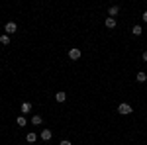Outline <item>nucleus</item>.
I'll list each match as a JSON object with an SVG mask.
<instances>
[{
  "label": "nucleus",
  "mask_w": 147,
  "mask_h": 145,
  "mask_svg": "<svg viewBox=\"0 0 147 145\" xmlns=\"http://www.w3.org/2000/svg\"><path fill=\"white\" fill-rule=\"evenodd\" d=\"M118 112H120L122 116H127V114H131V106H129V104H125V102H122V104L118 106Z\"/></svg>",
  "instance_id": "nucleus-1"
},
{
  "label": "nucleus",
  "mask_w": 147,
  "mask_h": 145,
  "mask_svg": "<svg viewBox=\"0 0 147 145\" xmlns=\"http://www.w3.org/2000/svg\"><path fill=\"white\" fill-rule=\"evenodd\" d=\"M69 59H73V61H77V59H80V49H77V47L69 49Z\"/></svg>",
  "instance_id": "nucleus-2"
},
{
  "label": "nucleus",
  "mask_w": 147,
  "mask_h": 145,
  "mask_svg": "<svg viewBox=\"0 0 147 145\" xmlns=\"http://www.w3.org/2000/svg\"><path fill=\"white\" fill-rule=\"evenodd\" d=\"M16 30H18V26H16V22H8V24H6V35L14 34Z\"/></svg>",
  "instance_id": "nucleus-3"
},
{
  "label": "nucleus",
  "mask_w": 147,
  "mask_h": 145,
  "mask_svg": "<svg viewBox=\"0 0 147 145\" xmlns=\"http://www.w3.org/2000/svg\"><path fill=\"white\" fill-rule=\"evenodd\" d=\"M55 100L57 102H65V100H67V92H63V90H61V92H57V94H55Z\"/></svg>",
  "instance_id": "nucleus-4"
},
{
  "label": "nucleus",
  "mask_w": 147,
  "mask_h": 145,
  "mask_svg": "<svg viewBox=\"0 0 147 145\" xmlns=\"http://www.w3.org/2000/svg\"><path fill=\"white\" fill-rule=\"evenodd\" d=\"M39 137H41V139H43V141H49V139H51V137H53V135H51V132H49V129H43V132H41V135H39Z\"/></svg>",
  "instance_id": "nucleus-5"
},
{
  "label": "nucleus",
  "mask_w": 147,
  "mask_h": 145,
  "mask_svg": "<svg viewBox=\"0 0 147 145\" xmlns=\"http://www.w3.org/2000/svg\"><path fill=\"white\" fill-rule=\"evenodd\" d=\"M26 141H28V143H35V141H37V134H28L26 135Z\"/></svg>",
  "instance_id": "nucleus-6"
},
{
  "label": "nucleus",
  "mask_w": 147,
  "mask_h": 145,
  "mask_svg": "<svg viewBox=\"0 0 147 145\" xmlns=\"http://www.w3.org/2000/svg\"><path fill=\"white\" fill-rule=\"evenodd\" d=\"M108 14H110V18L116 20V16H118V6H110V8H108Z\"/></svg>",
  "instance_id": "nucleus-7"
},
{
  "label": "nucleus",
  "mask_w": 147,
  "mask_h": 145,
  "mask_svg": "<svg viewBox=\"0 0 147 145\" xmlns=\"http://www.w3.org/2000/svg\"><path fill=\"white\" fill-rule=\"evenodd\" d=\"M106 28H108V30L116 28V20H114V18H106Z\"/></svg>",
  "instance_id": "nucleus-8"
},
{
  "label": "nucleus",
  "mask_w": 147,
  "mask_h": 145,
  "mask_svg": "<svg viewBox=\"0 0 147 145\" xmlns=\"http://www.w3.org/2000/svg\"><path fill=\"white\" fill-rule=\"evenodd\" d=\"M131 34L136 35V37H137V35H141V34H143V30H141V26H134V28H131Z\"/></svg>",
  "instance_id": "nucleus-9"
},
{
  "label": "nucleus",
  "mask_w": 147,
  "mask_h": 145,
  "mask_svg": "<svg viewBox=\"0 0 147 145\" xmlns=\"http://www.w3.org/2000/svg\"><path fill=\"white\" fill-rule=\"evenodd\" d=\"M22 112H24V114L32 112V104H30V102H24V104H22Z\"/></svg>",
  "instance_id": "nucleus-10"
},
{
  "label": "nucleus",
  "mask_w": 147,
  "mask_h": 145,
  "mask_svg": "<svg viewBox=\"0 0 147 145\" xmlns=\"http://www.w3.org/2000/svg\"><path fill=\"white\" fill-rule=\"evenodd\" d=\"M0 43H2V45H8V43H10V35H6V34L0 35Z\"/></svg>",
  "instance_id": "nucleus-11"
},
{
  "label": "nucleus",
  "mask_w": 147,
  "mask_h": 145,
  "mask_svg": "<svg viewBox=\"0 0 147 145\" xmlns=\"http://www.w3.org/2000/svg\"><path fill=\"white\" fill-rule=\"evenodd\" d=\"M137 82H145V80H147V75H145V73H137Z\"/></svg>",
  "instance_id": "nucleus-12"
},
{
  "label": "nucleus",
  "mask_w": 147,
  "mask_h": 145,
  "mask_svg": "<svg viewBox=\"0 0 147 145\" xmlns=\"http://www.w3.org/2000/svg\"><path fill=\"white\" fill-rule=\"evenodd\" d=\"M41 122H43V120H41V116H34V118H32V123H35V125H39Z\"/></svg>",
  "instance_id": "nucleus-13"
},
{
  "label": "nucleus",
  "mask_w": 147,
  "mask_h": 145,
  "mask_svg": "<svg viewBox=\"0 0 147 145\" xmlns=\"http://www.w3.org/2000/svg\"><path fill=\"white\" fill-rule=\"evenodd\" d=\"M16 123H18V125H26V118H24V116H20V118H18V120H16Z\"/></svg>",
  "instance_id": "nucleus-14"
},
{
  "label": "nucleus",
  "mask_w": 147,
  "mask_h": 145,
  "mask_svg": "<svg viewBox=\"0 0 147 145\" xmlns=\"http://www.w3.org/2000/svg\"><path fill=\"white\" fill-rule=\"evenodd\" d=\"M61 145H73V143H71L69 139H63V141H61Z\"/></svg>",
  "instance_id": "nucleus-15"
},
{
  "label": "nucleus",
  "mask_w": 147,
  "mask_h": 145,
  "mask_svg": "<svg viewBox=\"0 0 147 145\" xmlns=\"http://www.w3.org/2000/svg\"><path fill=\"white\" fill-rule=\"evenodd\" d=\"M141 18H143V22H147V12H143V16H141Z\"/></svg>",
  "instance_id": "nucleus-16"
},
{
  "label": "nucleus",
  "mask_w": 147,
  "mask_h": 145,
  "mask_svg": "<svg viewBox=\"0 0 147 145\" xmlns=\"http://www.w3.org/2000/svg\"><path fill=\"white\" fill-rule=\"evenodd\" d=\"M143 61L147 63V51H143Z\"/></svg>",
  "instance_id": "nucleus-17"
}]
</instances>
